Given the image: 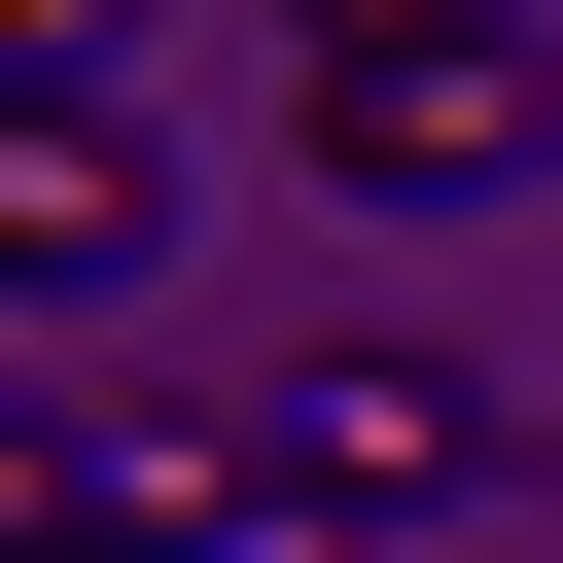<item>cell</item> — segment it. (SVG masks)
Wrapping results in <instances>:
<instances>
[{
  "label": "cell",
  "instance_id": "3",
  "mask_svg": "<svg viewBox=\"0 0 563 563\" xmlns=\"http://www.w3.org/2000/svg\"><path fill=\"white\" fill-rule=\"evenodd\" d=\"M0 246H35V282H141V141H106V70H35V141H0Z\"/></svg>",
  "mask_w": 563,
  "mask_h": 563
},
{
  "label": "cell",
  "instance_id": "1",
  "mask_svg": "<svg viewBox=\"0 0 563 563\" xmlns=\"http://www.w3.org/2000/svg\"><path fill=\"white\" fill-rule=\"evenodd\" d=\"M317 176H352V211L563 176V0H352V35H317Z\"/></svg>",
  "mask_w": 563,
  "mask_h": 563
},
{
  "label": "cell",
  "instance_id": "2",
  "mask_svg": "<svg viewBox=\"0 0 563 563\" xmlns=\"http://www.w3.org/2000/svg\"><path fill=\"white\" fill-rule=\"evenodd\" d=\"M317 528H422V493H493V387L457 352H282V422H246Z\"/></svg>",
  "mask_w": 563,
  "mask_h": 563
}]
</instances>
